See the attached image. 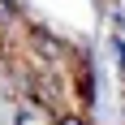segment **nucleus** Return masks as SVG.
I'll return each instance as SVG.
<instances>
[{
	"instance_id": "nucleus-2",
	"label": "nucleus",
	"mask_w": 125,
	"mask_h": 125,
	"mask_svg": "<svg viewBox=\"0 0 125 125\" xmlns=\"http://www.w3.org/2000/svg\"><path fill=\"white\" fill-rule=\"evenodd\" d=\"M61 125H86V121H82V116H73V112H65V116H61Z\"/></svg>"
},
{
	"instance_id": "nucleus-1",
	"label": "nucleus",
	"mask_w": 125,
	"mask_h": 125,
	"mask_svg": "<svg viewBox=\"0 0 125 125\" xmlns=\"http://www.w3.org/2000/svg\"><path fill=\"white\" fill-rule=\"evenodd\" d=\"M30 43H35V48L48 56V61H65V43H61L56 35H48L43 26H30Z\"/></svg>"
}]
</instances>
